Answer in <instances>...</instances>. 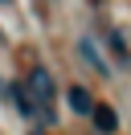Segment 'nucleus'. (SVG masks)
<instances>
[{"label":"nucleus","instance_id":"obj_4","mask_svg":"<svg viewBox=\"0 0 131 135\" xmlns=\"http://www.w3.org/2000/svg\"><path fill=\"white\" fill-rule=\"evenodd\" d=\"M33 135H41V131H33Z\"/></svg>","mask_w":131,"mask_h":135},{"label":"nucleus","instance_id":"obj_3","mask_svg":"<svg viewBox=\"0 0 131 135\" xmlns=\"http://www.w3.org/2000/svg\"><path fill=\"white\" fill-rule=\"evenodd\" d=\"M70 107L78 110V115H90V110H94V102H90L86 86H74V90H70Z\"/></svg>","mask_w":131,"mask_h":135},{"label":"nucleus","instance_id":"obj_1","mask_svg":"<svg viewBox=\"0 0 131 135\" xmlns=\"http://www.w3.org/2000/svg\"><path fill=\"white\" fill-rule=\"evenodd\" d=\"M29 86H33V94H37L33 115H37L45 127H53V98H57V86H53V78H49V70H45V66H33Z\"/></svg>","mask_w":131,"mask_h":135},{"label":"nucleus","instance_id":"obj_2","mask_svg":"<svg viewBox=\"0 0 131 135\" xmlns=\"http://www.w3.org/2000/svg\"><path fill=\"white\" fill-rule=\"evenodd\" d=\"M90 115H94V127H98V131H115V127H119V115H115L111 107H94Z\"/></svg>","mask_w":131,"mask_h":135}]
</instances>
